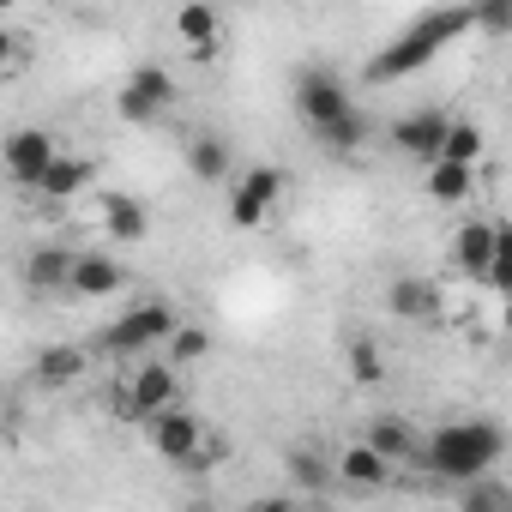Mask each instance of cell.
I'll list each match as a JSON object with an SVG mask.
<instances>
[{"instance_id": "22", "label": "cell", "mask_w": 512, "mask_h": 512, "mask_svg": "<svg viewBox=\"0 0 512 512\" xmlns=\"http://www.w3.org/2000/svg\"><path fill=\"white\" fill-rule=\"evenodd\" d=\"M103 229H109L115 241H145L151 217H145V205H139V199H127V193H109V199H103Z\"/></svg>"}, {"instance_id": "17", "label": "cell", "mask_w": 512, "mask_h": 512, "mask_svg": "<svg viewBox=\"0 0 512 512\" xmlns=\"http://www.w3.org/2000/svg\"><path fill=\"white\" fill-rule=\"evenodd\" d=\"M187 169H193V181L217 187V181L229 175V139H223V133H193V139H187Z\"/></svg>"}, {"instance_id": "30", "label": "cell", "mask_w": 512, "mask_h": 512, "mask_svg": "<svg viewBox=\"0 0 512 512\" xmlns=\"http://www.w3.org/2000/svg\"><path fill=\"white\" fill-rule=\"evenodd\" d=\"M241 512H296V500L290 494H260V500H247Z\"/></svg>"}, {"instance_id": "4", "label": "cell", "mask_w": 512, "mask_h": 512, "mask_svg": "<svg viewBox=\"0 0 512 512\" xmlns=\"http://www.w3.org/2000/svg\"><path fill=\"white\" fill-rule=\"evenodd\" d=\"M278 193H284V169H272V163L247 169V175L229 187V223H235V229H260V223L272 217Z\"/></svg>"}, {"instance_id": "28", "label": "cell", "mask_w": 512, "mask_h": 512, "mask_svg": "<svg viewBox=\"0 0 512 512\" xmlns=\"http://www.w3.org/2000/svg\"><path fill=\"white\" fill-rule=\"evenodd\" d=\"M211 350V332L205 326H175L169 332V368H187V362H199Z\"/></svg>"}, {"instance_id": "6", "label": "cell", "mask_w": 512, "mask_h": 512, "mask_svg": "<svg viewBox=\"0 0 512 512\" xmlns=\"http://www.w3.org/2000/svg\"><path fill=\"white\" fill-rule=\"evenodd\" d=\"M145 440H151V452H157V458L187 464V458L205 446V422H199L187 404H175V410H157V416L145 422Z\"/></svg>"}, {"instance_id": "29", "label": "cell", "mask_w": 512, "mask_h": 512, "mask_svg": "<svg viewBox=\"0 0 512 512\" xmlns=\"http://www.w3.org/2000/svg\"><path fill=\"white\" fill-rule=\"evenodd\" d=\"M470 25H482V31H512V7H506V0H482V7H470Z\"/></svg>"}, {"instance_id": "7", "label": "cell", "mask_w": 512, "mask_h": 512, "mask_svg": "<svg viewBox=\"0 0 512 512\" xmlns=\"http://www.w3.org/2000/svg\"><path fill=\"white\" fill-rule=\"evenodd\" d=\"M169 97H175V79H169L163 67H139V73H127V85H121L115 109H121V121L145 127V121H157V115L169 109Z\"/></svg>"}, {"instance_id": "32", "label": "cell", "mask_w": 512, "mask_h": 512, "mask_svg": "<svg viewBox=\"0 0 512 512\" xmlns=\"http://www.w3.org/2000/svg\"><path fill=\"white\" fill-rule=\"evenodd\" d=\"M181 512H223V506H217V500H205V494H193V500H187Z\"/></svg>"}, {"instance_id": "1", "label": "cell", "mask_w": 512, "mask_h": 512, "mask_svg": "<svg viewBox=\"0 0 512 512\" xmlns=\"http://www.w3.org/2000/svg\"><path fill=\"white\" fill-rule=\"evenodd\" d=\"M416 458L428 476L440 482H482L494 476V464L506 458V428L494 416H464V422H440L428 428V440H416Z\"/></svg>"}, {"instance_id": "14", "label": "cell", "mask_w": 512, "mask_h": 512, "mask_svg": "<svg viewBox=\"0 0 512 512\" xmlns=\"http://www.w3.org/2000/svg\"><path fill=\"white\" fill-rule=\"evenodd\" d=\"M362 446H368L374 458L398 464V458H416V428H410L404 416H374V422L362 428Z\"/></svg>"}, {"instance_id": "16", "label": "cell", "mask_w": 512, "mask_h": 512, "mask_svg": "<svg viewBox=\"0 0 512 512\" xmlns=\"http://www.w3.org/2000/svg\"><path fill=\"white\" fill-rule=\"evenodd\" d=\"M332 476H338L344 488H362V494H374V488H386V482H392V464H386V458H374V452L356 440V446H350V452L332 464Z\"/></svg>"}, {"instance_id": "9", "label": "cell", "mask_w": 512, "mask_h": 512, "mask_svg": "<svg viewBox=\"0 0 512 512\" xmlns=\"http://www.w3.org/2000/svg\"><path fill=\"white\" fill-rule=\"evenodd\" d=\"M296 109L308 115V127H326V121L350 115V109H356V97L344 91V79H338V73L314 67V73H302V85H296Z\"/></svg>"}, {"instance_id": "15", "label": "cell", "mask_w": 512, "mask_h": 512, "mask_svg": "<svg viewBox=\"0 0 512 512\" xmlns=\"http://www.w3.org/2000/svg\"><path fill=\"white\" fill-rule=\"evenodd\" d=\"M67 272H73V247H37V253H25V266H19V278H25V290H67Z\"/></svg>"}, {"instance_id": "21", "label": "cell", "mask_w": 512, "mask_h": 512, "mask_svg": "<svg viewBox=\"0 0 512 512\" xmlns=\"http://www.w3.org/2000/svg\"><path fill=\"white\" fill-rule=\"evenodd\" d=\"M386 308H392L398 320H434L440 290H434V284H422V278H398V284L386 290Z\"/></svg>"}, {"instance_id": "26", "label": "cell", "mask_w": 512, "mask_h": 512, "mask_svg": "<svg viewBox=\"0 0 512 512\" xmlns=\"http://www.w3.org/2000/svg\"><path fill=\"white\" fill-rule=\"evenodd\" d=\"M458 512H512V494H506V482L482 476V482H464V500H458Z\"/></svg>"}, {"instance_id": "27", "label": "cell", "mask_w": 512, "mask_h": 512, "mask_svg": "<svg viewBox=\"0 0 512 512\" xmlns=\"http://www.w3.org/2000/svg\"><path fill=\"white\" fill-rule=\"evenodd\" d=\"M350 380H356V386H380V380H386V356H380L374 338H356V344H350Z\"/></svg>"}, {"instance_id": "31", "label": "cell", "mask_w": 512, "mask_h": 512, "mask_svg": "<svg viewBox=\"0 0 512 512\" xmlns=\"http://www.w3.org/2000/svg\"><path fill=\"white\" fill-rule=\"evenodd\" d=\"M13 55H19V37H13V31H7V25H0V67H7V61H13Z\"/></svg>"}, {"instance_id": "3", "label": "cell", "mask_w": 512, "mask_h": 512, "mask_svg": "<svg viewBox=\"0 0 512 512\" xmlns=\"http://www.w3.org/2000/svg\"><path fill=\"white\" fill-rule=\"evenodd\" d=\"M175 326H181V320H175L163 302H139V308H127V314L103 332V350H115V356H139V350H151V344H169Z\"/></svg>"}, {"instance_id": "13", "label": "cell", "mask_w": 512, "mask_h": 512, "mask_svg": "<svg viewBox=\"0 0 512 512\" xmlns=\"http://www.w3.org/2000/svg\"><path fill=\"white\" fill-rule=\"evenodd\" d=\"M85 368H91V356H85L79 344H49V350L31 362L37 386H49V392H61V386H79V380H85Z\"/></svg>"}, {"instance_id": "11", "label": "cell", "mask_w": 512, "mask_h": 512, "mask_svg": "<svg viewBox=\"0 0 512 512\" xmlns=\"http://www.w3.org/2000/svg\"><path fill=\"white\" fill-rule=\"evenodd\" d=\"M494 235H500V223H488V217H464V223H458V235H452V260H458L464 278H476V284L488 278Z\"/></svg>"}, {"instance_id": "10", "label": "cell", "mask_w": 512, "mask_h": 512, "mask_svg": "<svg viewBox=\"0 0 512 512\" xmlns=\"http://www.w3.org/2000/svg\"><path fill=\"white\" fill-rule=\"evenodd\" d=\"M446 127H452L446 109H416V115L392 121V145H398L404 157H416V163H440V139H446Z\"/></svg>"}, {"instance_id": "12", "label": "cell", "mask_w": 512, "mask_h": 512, "mask_svg": "<svg viewBox=\"0 0 512 512\" xmlns=\"http://www.w3.org/2000/svg\"><path fill=\"white\" fill-rule=\"evenodd\" d=\"M121 284H127L121 260H109V253H73V272H67V290L73 296L97 302V296H115Z\"/></svg>"}, {"instance_id": "23", "label": "cell", "mask_w": 512, "mask_h": 512, "mask_svg": "<svg viewBox=\"0 0 512 512\" xmlns=\"http://www.w3.org/2000/svg\"><path fill=\"white\" fill-rule=\"evenodd\" d=\"M482 151H488V139H482V127H476V121H452V127H446V139H440V163H458V169H476V163H482Z\"/></svg>"}, {"instance_id": "24", "label": "cell", "mask_w": 512, "mask_h": 512, "mask_svg": "<svg viewBox=\"0 0 512 512\" xmlns=\"http://www.w3.org/2000/svg\"><path fill=\"white\" fill-rule=\"evenodd\" d=\"M476 193V169H458V163H428V199L434 205H464Z\"/></svg>"}, {"instance_id": "20", "label": "cell", "mask_w": 512, "mask_h": 512, "mask_svg": "<svg viewBox=\"0 0 512 512\" xmlns=\"http://www.w3.org/2000/svg\"><path fill=\"white\" fill-rule=\"evenodd\" d=\"M368 133H374V121H368L362 109H350V115H338V121L314 127V139H320L332 157H350V151H362V145H368Z\"/></svg>"}, {"instance_id": "8", "label": "cell", "mask_w": 512, "mask_h": 512, "mask_svg": "<svg viewBox=\"0 0 512 512\" xmlns=\"http://www.w3.org/2000/svg\"><path fill=\"white\" fill-rule=\"evenodd\" d=\"M121 392H127L133 422H151L157 410H175V404H181V380H175L169 362H145L133 380H121Z\"/></svg>"}, {"instance_id": "5", "label": "cell", "mask_w": 512, "mask_h": 512, "mask_svg": "<svg viewBox=\"0 0 512 512\" xmlns=\"http://www.w3.org/2000/svg\"><path fill=\"white\" fill-rule=\"evenodd\" d=\"M55 157H61V145H55V133H43V127H19V133L0 139V163H7V175H13L19 187H31V193H37V181L49 175Z\"/></svg>"}, {"instance_id": "19", "label": "cell", "mask_w": 512, "mask_h": 512, "mask_svg": "<svg viewBox=\"0 0 512 512\" xmlns=\"http://www.w3.org/2000/svg\"><path fill=\"white\" fill-rule=\"evenodd\" d=\"M175 37L193 49V61H211L217 55V13L211 7H181L175 13Z\"/></svg>"}, {"instance_id": "2", "label": "cell", "mask_w": 512, "mask_h": 512, "mask_svg": "<svg viewBox=\"0 0 512 512\" xmlns=\"http://www.w3.org/2000/svg\"><path fill=\"white\" fill-rule=\"evenodd\" d=\"M470 31V7H428L416 25H404L374 61H368V85H398V79H410L416 67H428L446 43H458Z\"/></svg>"}, {"instance_id": "25", "label": "cell", "mask_w": 512, "mask_h": 512, "mask_svg": "<svg viewBox=\"0 0 512 512\" xmlns=\"http://www.w3.org/2000/svg\"><path fill=\"white\" fill-rule=\"evenodd\" d=\"M284 470H290V482H296L302 494H320V488L332 482V464H326V452H314V446H296V452L284 458Z\"/></svg>"}, {"instance_id": "18", "label": "cell", "mask_w": 512, "mask_h": 512, "mask_svg": "<svg viewBox=\"0 0 512 512\" xmlns=\"http://www.w3.org/2000/svg\"><path fill=\"white\" fill-rule=\"evenodd\" d=\"M85 187H91V163H85V157H55V163H49V175L37 181V193H43V199H55V205L79 199Z\"/></svg>"}]
</instances>
